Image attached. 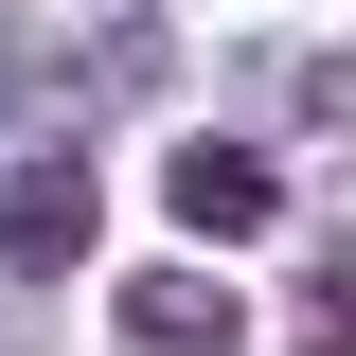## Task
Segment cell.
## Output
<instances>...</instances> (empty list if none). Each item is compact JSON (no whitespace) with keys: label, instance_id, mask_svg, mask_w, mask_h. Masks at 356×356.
<instances>
[{"label":"cell","instance_id":"1","mask_svg":"<svg viewBox=\"0 0 356 356\" xmlns=\"http://www.w3.org/2000/svg\"><path fill=\"white\" fill-rule=\"evenodd\" d=\"M0 267H18V285L89 267V161H72V143H36V161L0 178Z\"/></svg>","mask_w":356,"mask_h":356},{"label":"cell","instance_id":"2","mask_svg":"<svg viewBox=\"0 0 356 356\" xmlns=\"http://www.w3.org/2000/svg\"><path fill=\"white\" fill-rule=\"evenodd\" d=\"M285 214V178H267V143H178V232L196 250H232V232Z\"/></svg>","mask_w":356,"mask_h":356},{"label":"cell","instance_id":"3","mask_svg":"<svg viewBox=\"0 0 356 356\" xmlns=\"http://www.w3.org/2000/svg\"><path fill=\"white\" fill-rule=\"evenodd\" d=\"M125 356H232V285L214 267H143L125 285Z\"/></svg>","mask_w":356,"mask_h":356},{"label":"cell","instance_id":"4","mask_svg":"<svg viewBox=\"0 0 356 356\" xmlns=\"http://www.w3.org/2000/svg\"><path fill=\"white\" fill-rule=\"evenodd\" d=\"M72 89H89V107H143V89H161V36H143V18H107V54H89Z\"/></svg>","mask_w":356,"mask_h":356},{"label":"cell","instance_id":"5","mask_svg":"<svg viewBox=\"0 0 356 356\" xmlns=\"http://www.w3.org/2000/svg\"><path fill=\"white\" fill-rule=\"evenodd\" d=\"M303 356H356V250L303 267Z\"/></svg>","mask_w":356,"mask_h":356},{"label":"cell","instance_id":"6","mask_svg":"<svg viewBox=\"0 0 356 356\" xmlns=\"http://www.w3.org/2000/svg\"><path fill=\"white\" fill-rule=\"evenodd\" d=\"M0 107H18V36H0Z\"/></svg>","mask_w":356,"mask_h":356},{"label":"cell","instance_id":"7","mask_svg":"<svg viewBox=\"0 0 356 356\" xmlns=\"http://www.w3.org/2000/svg\"><path fill=\"white\" fill-rule=\"evenodd\" d=\"M0 356H18V339H0Z\"/></svg>","mask_w":356,"mask_h":356}]
</instances>
